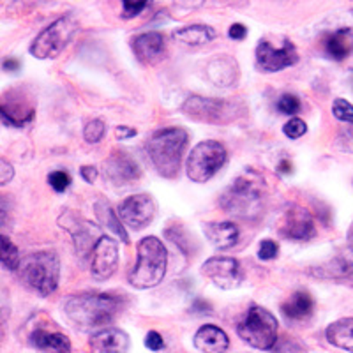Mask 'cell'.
Here are the masks:
<instances>
[{
    "mask_svg": "<svg viewBox=\"0 0 353 353\" xmlns=\"http://www.w3.org/2000/svg\"><path fill=\"white\" fill-rule=\"evenodd\" d=\"M48 184L55 189L57 193H64L71 185V176L68 172H53L48 175Z\"/></svg>",
    "mask_w": 353,
    "mask_h": 353,
    "instance_id": "836d02e7",
    "label": "cell"
},
{
    "mask_svg": "<svg viewBox=\"0 0 353 353\" xmlns=\"http://www.w3.org/2000/svg\"><path fill=\"white\" fill-rule=\"evenodd\" d=\"M175 4L184 9H196L205 4V0H175Z\"/></svg>",
    "mask_w": 353,
    "mask_h": 353,
    "instance_id": "7bdbcfd3",
    "label": "cell"
},
{
    "mask_svg": "<svg viewBox=\"0 0 353 353\" xmlns=\"http://www.w3.org/2000/svg\"><path fill=\"white\" fill-rule=\"evenodd\" d=\"M325 336L332 346L353 353V318H341L330 323Z\"/></svg>",
    "mask_w": 353,
    "mask_h": 353,
    "instance_id": "cb8c5ba5",
    "label": "cell"
},
{
    "mask_svg": "<svg viewBox=\"0 0 353 353\" xmlns=\"http://www.w3.org/2000/svg\"><path fill=\"white\" fill-rule=\"evenodd\" d=\"M194 346L203 353H225L230 346V339L219 327L203 325L194 334Z\"/></svg>",
    "mask_w": 353,
    "mask_h": 353,
    "instance_id": "ffe728a7",
    "label": "cell"
},
{
    "mask_svg": "<svg viewBox=\"0 0 353 353\" xmlns=\"http://www.w3.org/2000/svg\"><path fill=\"white\" fill-rule=\"evenodd\" d=\"M90 353H125L129 348V336L121 329H103L88 339Z\"/></svg>",
    "mask_w": 353,
    "mask_h": 353,
    "instance_id": "e0dca14e",
    "label": "cell"
},
{
    "mask_svg": "<svg viewBox=\"0 0 353 353\" xmlns=\"http://www.w3.org/2000/svg\"><path fill=\"white\" fill-rule=\"evenodd\" d=\"M96 214H97V217H99L101 223H103L106 228L112 230L117 237L124 242V244H129V237H128V233H125L124 226H122L121 217L113 212V209L110 207V203H106V201H99V203H96Z\"/></svg>",
    "mask_w": 353,
    "mask_h": 353,
    "instance_id": "4316f807",
    "label": "cell"
},
{
    "mask_svg": "<svg viewBox=\"0 0 353 353\" xmlns=\"http://www.w3.org/2000/svg\"><path fill=\"white\" fill-rule=\"evenodd\" d=\"M191 311L196 314H210L212 313V305H210L207 301L196 299V301H194V304L191 305Z\"/></svg>",
    "mask_w": 353,
    "mask_h": 353,
    "instance_id": "ab89813d",
    "label": "cell"
},
{
    "mask_svg": "<svg viewBox=\"0 0 353 353\" xmlns=\"http://www.w3.org/2000/svg\"><path fill=\"white\" fill-rule=\"evenodd\" d=\"M281 311L290 320H305L313 314L314 301L304 290H299L281 305Z\"/></svg>",
    "mask_w": 353,
    "mask_h": 353,
    "instance_id": "603a6c76",
    "label": "cell"
},
{
    "mask_svg": "<svg viewBox=\"0 0 353 353\" xmlns=\"http://www.w3.org/2000/svg\"><path fill=\"white\" fill-rule=\"evenodd\" d=\"M226 157L228 154L223 143L214 140L200 141L188 157V165H185L188 176L198 184L209 182L225 166Z\"/></svg>",
    "mask_w": 353,
    "mask_h": 353,
    "instance_id": "52a82bcc",
    "label": "cell"
},
{
    "mask_svg": "<svg viewBox=\"0 0 353 353\" xmlns=\"http://www.w3.org/2000/svg\"><path fill=\"white\" fill-rule=\"evenodd\" d=\"M228 36L235 41H242L245 36H248V28H245L242 23H233L232 27H230Z\"/></svg>",
    "mask_w": 353,
    "mask_h": 353,
    "instance_id": "f35d334b",
    "label": "cell"
},
{
    "mask_svg": "<svg viewBox=\"0 0 353 353\" xmlns=\"http://www.w3.org/2000/svg\"><path fill=\"white\" fill-rule=\"evenodd\" d=\"M223 210L241 219H258L263 212V201L261 191L256 184L241 176L233 182L232 188L221 198Z\"/></svg>",
    "mask_w": 353,
    "mask_h": 353,
    "instance_id": "8992f818",
    "label": "cell"
},
{
    "mask_svg": "<svg viewBox=\"0 0 353 353\" xmlns=\"http://www.w3.org/2000/svg\"><path fill=\"white\" fill-rule=\"evenodd\" d=\"M279 233L290 241H309L316 233L313 216L301 205H288L279 221Z\"/></svg>",
    "mask_w": 353,
    "mask_h": 353,
    "instance_id": "4fadbf2b",
    "label": "cell"
},
{
    "mask_svg": "<svg viewBox=\"0 0 353 353\" xmlns=\"http://www.w3.org/2000/svg\"><path fill=\"white\" fill-rule=\"evenodd\" d=\"M237 334L249 346L267 352L277 343V320L269 309L251 305L237 325Z\"/></svg>",
    "mask_w": 353,
    "mask_h": 353,
    "instance_id": "5b68a950",
    "label": "cell"
},
{
    "mask_svg": "<svg viewBox=\"0 0 353 353\" xmlns=\"http://www.w3.org/2000/svg\"><path fill=\"white\" fill-rule=\"evenodd\" d=\"M119 217L131 230H143L156 217V201L150 194H134L122 201Z\"/></svg>",
    "mask_w": 353,
    "mask_h": 353,
    "instance_id": "8fae6325",
    "label": "cell"
},
{
    "mask_svg": "<svg viewBox=\"0 0 353 353\" xmlns=\"http://www.w3.org/2000/svg\"><path fill=\"white\" fill-rule=\"evenodd\" d=\"M274 350H276V353H302L301 345L293 339H283V341L276 343Z\"/></svg>",
    "mask_w": 353,
    "mask_h": 353,
    "instance_id": "8d00e7d4",
    "label": "cell"
},
{
    "mask_svg": "<svg viewBox=\"0 0 353 353\" xmlns=\"http://www.w3.org/2000/svg\"><path fill=\"white\" fill-rule=\"evenodd\" d=\"M36 108L28 101L20 96H8L6 101H0V122L8 128H25L34 121Z\"/></svg>",
    "mask_w": 353,
    "mask_h": 353,
    "instance_id": "9a60e30c",
    "label": "cell"
},
{
    "mask_svg": "<svg viewBox=\"0 0 353 353\" xmlns=\"http://www.w3.org/2000/svg\"><path fill=\"white\" fill-rule=\"evenodd\" d=\"M182 112L198 122H207V124H226L235 119L233 106L226 101L210 99V97L191 96L185 99L182 105Z\"/></svg>",
    "mask_w": 353,
    "mask_h": 353,
    "instance_id": "9c48e42d",
    "label": "cell"
},
{
    "mask_svg": "<svg viewBox=\"0 0 353 353\" xmlns=\"http://www.w3.org/2000/svg\"><path fill=\"white\" fill-rule=\"evenodd\" d=\"M78 23L72 17H62L53 21L52 25L44 28L43 32L32 41L30 44V55L46 61V59H55L64 52V48L71 43L72 36L77 34Z\"/></svg>",
    "mask_w": 353,
    "mask_h": 353,
    "instance_id": "ba28073f",
    "label": "cell"
},
{
    "mask_svg": "<svg viewBox=\"0 0 353 353\" xmlns=\"http://www.w3.org/2000/svg\"><path fill=\"white\" fill-rule=\"evenodd\" d=\"M203 233L207 241L219 249H230L239 241V226L232 221H219V223H205Z\"/></svg>",
    "mask_w": 353,
    "mask_h": 353,
    "instance_id": "d6986e66",
    "label": "cell"
},
{
    "mask_svg": "<svg viewBox=\"0 0 353 353\" xmlns=\"http://www.w3.org/2000/svg\"><path fill=\"white\" fill-rule=\"evenodd\" d=\"M149 2L150 0H122V9H124L122 14H124L125 20L138 17L149 6Z\"/></svg>",
    "mask_w": 353,
    "mask_h": 353,
    "instance_id": "d6a6232c",
    "label": "cell"
},
{
    "mask_svg": "<svg viewBox=\"0 0 353 353\" xmlns=\"http://www.w3.org/2000/svg\"><path fill=\"white\" fill-rule=\"evenodd\" d=\"M327 55L332 57L334 61H345L353 50V34L348 28H341L336 32L329 34L323 41Z\"/></svg>",
    "mask_w": 353,
    "mask_h": 353,
    "instance_id": "d4e9b609",
    "label": "cell"
},
{
    "mask_svg": "<svg viewBox=\"0 0 353 353\" xmlns=\"http://www.w3.org/2000/svg\"><path fill=\"white\" fill-rule=\"evenodd\" d=\"M283 131H285V134L288 138H292V140H297V138L304 137L305 131H307V125H305V122L302 121V119H299V117H293V119H290V121L286 122L285 128H283Z\"/></svg>",
    "mask_w": 353,
    "mask_h": 353,
    "instance_id": "1f68e13d",
    "label": "cell"
},
{
    "mask_svg": "<svg viewBox=\"0 0 353 353\" xmlns=\"http://www.w3.org/2000/svg\"><path fill=\"white\" fill-rule=\"evenodd\" d=\"M277 110L285 115H297L301 112V101H299L297 96H293V94H285V96L279 97L277 101Z\"/></svg>",
    "mask_w": 353,
    "mask_h": 353,
    "instance_id": "4dcf8cb0",
    "label": "cell"
},
{
    "mask_svg": "<svg viewBox=\"0 0 353 353\" xmlns=\"http://www.w3.org/2000/svg\"><path fill=\"white\" fill-rule=\"evenodd\" d=\"M12 176H14V168L9 161L2 159L0 157V185H6L12 181Z\"/></svg>",
    "mask_w": 353,
    "mask_h": 353,
    "instance_id": "74e56055",
    "label": "cell"
},
{
    "mask_svg": "<svg viewBox=\"0 0 353 353\" xmlns=\"http://www.w3.org/2000/svg\"><path fill=\"white\" fill-rule=\"evenodd\" d=\"M105 170L110 181L117 185L128 184V182L140 179V168H138V165L124 152L113 154L105 163Z\"/></svg>",
    "mask_w": 353,
    "mask_h": 353,
    "instance_id": "ac0fdd59",
    "label": "cell"
},
{
    "mask_svg": "<svg viewBox=\"0 0 353 353\" xmlns=\"http://www.w3.org/2000/svg\"><path fill=\"white\" fill-rule=\"evenodd\" d=\"M132 52L141 64L154 65L166 55V41L161 32H145L132 39Z\"/></svg>",
    "mask_w": 353,
    "mask_h": 353,
    "instance_id": "2e32d148",
    "label": "cell"
},
{
    "mask_svg": "<svg viewBox=\"0 0 353 353\" xmlns=\"http://www.w3.org/2000/svg\"><path fill=\"white\" fill-rule=\"evenodd\" d=\"M137 132H138L137 129L125 128V125H121V128H117L115 137H117V140H128V138L137 137Z\"/></svg>",
    "mask_w": 353,
    "mask_h": 353,
    "instance_id": "b9f144b4",
    "label": "cell"
},
{
    "mask_svg": "<svg viewBox=\"0 0 353 353\" xmlns=\"http://www.w3.org/2000/svg\"><path fill=\"white\" fill-rule=\"evenodd\" d=\"M21 258L20 251L12 241L6 235H0V269L18 270L20 269Z\"/></svg>",
    "mask_w": 353,
    "mask_h": 353,
    "instance_id": "83f0119b",
    "label": "cell"
},
{
    "mask_svg": "<svg viewBox=\"0 0 353 353\" xmlns=\"http://www.w3.org/2000/svg\"><path fill=\"white\" fill-rule=\"evenodd\" d=\"M277 170H279V173H292L293 166L288 159H283L281 163H279V166H277Z\"/></svg>",
    "mask_w": 353,
    "mask_h": 353,
    "instance_id": "7dc6e473",
    "label": "cell"
},
{
    "mask_svg": "<svg viewBox=\"0 0 353 353\" xmlns=\"http://www.w3.org/2000/svg\"><path fill=\"white\" fill-rule=\"evenodd\" d=\"M201 272L221 290H233L241 286L244 274L235 258L214 256L201 265Z\"/></svg>",
    "mask_w": 353,
    "mask_h": 353,
    "instance_id": "7c38bea8",
    "label": "cell"
},
{
    "mask_svg": "<svg viewBox=\"0 0 353 353\" xmlns=\"http://www.w3.org/2000/svg\"><path fill=\"white\" fill-rule=\"evenodd\" d=\"M145 346L152 352H159V350L165 348V341H163V337H161L159 332L156 330H150L147 336H145Z\"/></svg>",
    "mask_w": 353,
    "mask_h": 353,
    "instance_id": "d590c367",
    "label": "cell"
},
{
    "mask_svg": "<svg viewBox=\"0 0 353 353\" xmlns=\"http://www.w3.org/2000/svg\"><path fill=\"white\" fill-rule=\"evenodd\" d=\"M207 74H209L210 80L214 81L219 87H230V85L235 83L239 77V68L235 64L233 59L223 55L216 57L209 65H207Z\"/></svg>",
    "mask_w": 353,
    "mask_h": 353,
    "instance_id": "7402d4cb",
    "label": "cell"
},
{
    "mask_svg": "<svg viewBox=\"0 0 353 353\" xmlns=\"http://www.w3.org/2000/svg\"><path fill=\"white\" fill-rule=\"evenodd\" d=\"M9 318V307L4 299H0V325Z\"/></svg>",
    "mask_w": 353,
    "mask_h": 353,
    "instance_id": "f6af8a7d",
    "label": "cell"
},
{
    "mask_svg": "<svg viewBox=\"0 0 353 353\" xmlns=\"http://www.w3.org/2000/svg\"><path fill=\"white\" fill-rule=\"evenodd\" d=\"M121 302L108 293H78L64 302L69 320L80 330L106 327L119 313Z\"/></svg>",
    "mask_w": 353,
    "mask_h": 353,
    "instance_id": "6da1fadb",
    "label": "cell"
},
{
    "mask_svg": "<svg viewBox=\"0 0 353 353\" xmlns=\"http://www.w3.org/2000/svg\"><path fill=\"white\" fill-rule=\"evenodd\" d=\"M217 32L209 25H188L173 32V39L188 46H203L216 39Z\"/></svg>",
    "mask_w": 353,
    "mask_h": 353,
    "instance_id": "484cf974",
    "label": "cell"
},
{
    "mask_svg": "<svg viewBox=\"0 0 353 353\" xmlns=\"http://www.w3.org/2000/svg\"><path fill=\"white\" fill-rule=\"evenodd\" d=\"M105 131H106V125L103 121H92L88 122L87 125H85V131H83V137H85V141L87 143H99L101 140H103V137H105Z\"/></svg>",
    "mask_w": 353,
    "mask_h": 353,
    "instance_id": "f1b7e54d",
    "label": "cell"
},
{
    "mask_svg": "<svg viewBox=\"0 0 353 353\" xmlns=\"http://www.w3.org/2000/svg\"><path fill=\"white\" fill-rule=\"evenodd\" d=\"M168 253L157 237H145L138 244V260L129 272L128 281L132 288L149 290L159 285L166 274Z\"/></svg>",
    "mask_w": 353,
    "mask_h": 353,
    "instance_id": "3957f363",
    "label": "cell"
},
{
    "mask_svg": "<svg viewBox=\"0 0 353 353\" xmlns=\"http://www.w3.org/2000/svg\"><path fill=\"white\" fill-rule=\"evenodd\" d=\"M332 113L337 121L353 124V105L346 99H336L332 105Z\"/></svg>",
    "mask_w": 353,
    "mask_h": 353,
    "instance_id": "f546056e",
    "label": "cell"
},
{
    "mask_svg": "<svg viewBox=\"0 0 353 353\" xmlns=\"http://www.w3.org/2000/svg\"><path fill=\"white\" fill-rule=\"evenodd\" d=\"M188 138V132L181 128L161 129L150 137L147 143V152L161 176L175 179L179 175Z\"/></svg>",
    "mask_w": 353,
    "mask_h": 353,
    "instance_id": "7a4b0ae2",
    "label": "cell"
},
{
    "mask_svg": "<svg viewBox=\"0 0 353 353\" xmlns=\"http://www.w3.org/2000/svg\"><path fill=\"white\" fill-rule=\"evenodd\" d=\"M30 346L44 353H71V341L62 332L36 329L28 339Z\"/></svg>",
    "mask_w": 353,
    "mask_h": 353,
    "instance_id": "44dd1931",
    "label": "cell"
},
{
    "mask_svg": "<svg viewBox=\"0 0 353 353\" xmlns=\"http://www.w3.org/2000/svg\"><path fill=\"white\" fill-rule=\"evenodd\" d=\"M277 253H279V245L274 241L267 239V241L260 242V249H258V256H260V260H274V258L277 256Z\"/></svg>",
    "mask_w": 353,
    "mask_h": 353,
    "instance_id": "e575fe53",
    "label": "cell"
},
{
    "mask_svg": "<svg viewBox=\"0 0 353 353\" xmlns=\"http://www.w3.org/2000/svg\"><path fill=\"white\" fill-rule=\"evenodd\" d=\"M2 68H4V71L14 72V71H18V69H20V62H18L17 59H8V61H4Z\"/></svg>",
    "mask_w": 353,
    "mask_h": 353,
    "instance_id": "ee69618b",
    "label": "cell"
},
{
    "mask_svg": "<svg viewBox=\"0 0 353 353\" xmlns=\"http://www.w3.org/2000/svg\"><path fill=\"white\" fill-rule=\"evenodd\" d=\"M119 265V245L108 235L97 241L90 253V272L96 281H106L113 276Z\"/></svg>",
    "mask_w": 353,
    "mask_h": 353,
    "instance_id": "5bb4252c",
    "label": "cell"
},
{
    "mask_svg": "<svg viewBox=\"0 0 353 353\" xmlns=\"http://www.w3.org/2000/svg\"><path fill=\"white\" fill-rule=\"evenodd\" d=\"M20 276L25 285L39 293L41 297H48L59 286L61 260L55 251H39L28 254L20 263Z\"/></svg>",
    "mask_w": 353,
    "mask_h": 353,
    "instance_id": "277c9868",
    "label": "cell"
},
{
    "mask_svg": "<svg viewBox=\"0 0 353 353\" xmlns=\"http://www.w3.org/2000/svg\"><path fill=\"white\" fill-rule=\"evenodd\" d=\"M81 176L87 184H94L97 179V168L96 166H81Z\"/></svg>",
    "mask_w": 353,
    "mask_h": 353,
    "instance_id": "60d3db41",
    "label": "cell"
},
{
    "mask_svg": "<svg viewBox=\"0 0 353 353\" xmlns=\"http://www.w3.org/2000/svg\"><path fill=\"white\" fill-rule=\"evenodd\" d=\"M6 198L0 196V226L6 225V221H8V209H6Z\"/></svg>",
    "mask_w": 353,
    "mask_h": 353,
    "instance_id": "bcb514c9",
    "label": "cell"
},
{
    "mask_svg": "<svg viewBox=\"0 0 353 353\" xmlns=\"http://www.w3.org/2000/svg\"><path fill=\"white\" fill-rule=\"evenodd\" d=\"M348 245H350V249L353 251V223H352V226H350V232H348Z\"/></svg>",
    "mask_w": 353,
    "mask_h": 353,
    "instance_id": "c3c4849f",
    "label": "cell"
},
{
    "mask_svg": "<svg viewBox=\"0 0 353 353\" xmlns=\"http://www.w3.org/2000/svg\"><path fill=\"white\" fill-rule=\"evenodd\" d=\"M256 61L261 71L277 72L297 64L299 53L290 41H283L281 46H274L270 41L261 39L256 48Z\"/></svg>",
    "mask_w": 353,
    "mask_h": 353,
    "instance_id": "30bf717a",
    "label": "cell"
}]
</instances>
